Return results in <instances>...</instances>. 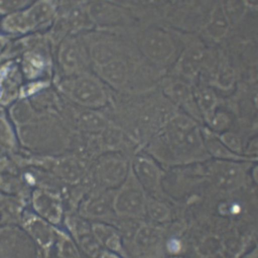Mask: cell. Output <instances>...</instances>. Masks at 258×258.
Instances as JSON below:
<instances>
[{
    "label": "cell",
    "instance_id": "obj_35",
    "mask_svg": "<svg viewBox=\"0 0 258 258\" xmlns=\"http://www.w3.org/2000/svg\"><path fill=\"white\" fill-rule=\"evenodd\" d=\"M0 96H1V83H0Z\"/></svg>",
    "mask_w": 258,
    "mask_h": 258
},
{
    "label": "cell",
    "instance_id": "obj_7",
    "mask_svg": "<svg viewBox=\"0 0 258 258\" xmlns=\"http://www.w3.org/2000/svg\"><path fill=\"white\" fill-rule=\"evenodd\" d=\"M127 168V162L120 154L107 153L98 159L94 176L102 186L114 187L126 179Z\"/></svg>",
    "mask_w": 258,
    "mask_h": 258
},
{
    "label": "cell",
    "instance_id": "obj_13",
    "mask_svg": "<svg viewBox=\"0 0 258 258\" xmlns=\"http://www.w3.org/2000/svg\"><path fill=\"white\" fill-rule=\"evenodd\" d=\"M83 214L89 217L102 218L114 210V197L107 190L93 192L83 205Z\"/></svg>",
    "mask_w": 258,
    "mask_h": 258
},
{
    "label": "cell",
    "instance_id": "obj_28",
    "mask_svg": "<svg viewBox=\"0 0 258 258\" xmlns=\"http://www.w3.org/2000/svg\"><path fill=\"white\" fill-rule=\"evenodd\" d=\"M60 253L63 258H79L78 252L70 240H63L60 247Z\"/></svg>",
    "mask_w": 258,
    "mask_h": 258
},
{
    "label": "cell",
    "instance_id": "obj_1",
    "mask_svg": "<svg viewBox=\"0 0 258 258\" xmlns=\"http://www.w3.org/2000/svg\"><path fill=\"white\" fill-rule=\"evenodd\" d=\"M153 147L158 156L168 161H185L202 154L203 141L196 123L178 115L168 121Z\"/></svg>",
    "mask_w": 258,
    "mask_h": 258
},
{
    "label": "cell",
    "instance_id": "obj_15",
    "mask_svg": "<svg viewBox=\"0 0 258 258\" xmlns=\"http://www.w3.org/2000/svg\"><path fill=\"white\" fill-rule=\"evenodd\" d=\"M52 171L69 182H77L84 175L83 161L78 157H61L54 159L51 166Z\"/></svg>",
    "mask_w": 258,
    "mask_h": 258
},
{
    "label": "cell",
    "instance_id": "obj_23",
    "mask_svg": "<svg viewBox=\"0 0 258 258\" xmlns=\"http://www.w3.org/2000/svg\"><path fill=\"white\" fill-rule=\"evenodd\" d=\"M221 6L230 24H235L240 21L246 12L245 0H223Z\"/></svg>",
    "mask_w": 258,
    "mask_h": 258
},
{
    "label": "cell",
    "instance_id": "obj_17",
    "mask_svg": "<svg viewBox=\"0 0 258 258\" xmlns=\"http://www.w3.org/2000/svg\"><path fill=\"white\" fill-rule=\"evenodd\" d=\"M134 242L139 251L149 253L159 247L161 243V233L156 228L144 226L136 233Z\"/></svg>",
    "mask_w": 258,
    "mask_h": 258
},
{
    "label": "cell",
    "instance_id": "obj_3",
    "mask_svg": "<svg viewBox=\"0 0 258 258\" xmlns=\"http://www.w3.org/2000/svg\"><path fill=\"white\" fill-rule=\"evenodd\" d=\"M55 12L54 0H35L26 9L6 15L2 20V27L8 33H27L47 24Z\"/></svg>",
    "mask_w": 258,
    "mask_h": 258
},
{
    "label": "cell",
    "instance_id": "obj_2",
    "mask_svg": "<svg viewBox=\"0 0 258 258\" xmlns=\"http://www.w3.org/2000/svg\"><path fill=\"white\" fill-rule=\"evenodd\" d=\"M56 87L62 98L85 108L96 110L108 103V94L101 80L88 72L60 77Z\"/></svg>",
    "mask_w": 258,
    "mask_h": 258
},
{
    "label": "cell",
    "instance_id": "obj_20",
    "mask_svg": "<svg viewBox=\"0 0 258 258\" xmlns=\"http://www.w3.org/2000/svg\"><path fill=\"white\" fill-rule=\"evenodd\" d=\"M10 115L18 126L25 125L35 119V111L27 100L17 101L10 109Z\"/></svg>",
    "mask_w": 258,
    "mask_h": 258
},
{
    "label": "cell",
    "instance_id": "obj_26",
    "mask_svg": "<svg viewBox=\"0 0 258 258\" xmlns=\"http://www.w3.org/2000/svg\"><path fill=\"white\" fill-rule=\"evenodd\" d=\"M217 82L220 85V87H223L225 89L229 88L233 82V73L228 67L221 68L218 77H217Z\"/></svg>",
    "mask_w": 258,
    "mask_h": 258
},
{
    "label": "cell",
    "instance_id": "obj_16",
    "mask_svg": "<svg viewBox=\"0 0 258 258\" xmlns=\"http://www.w3.org/2000/svg\"><path fill=\"white\" fill-rule=\"evenodd\" d=\"M205 58L204 50L198 45L186 48L179 60V70L187 78H194L198 75Z\"/></svg>",
    "mask_w": 258,
    "mask_h": 258
},
{
    "label": "cell",
    "instance_id": "obj_27",
    "mask_svg": "<svg viewBox=\"0 0 258 258\" xmlns=\"http://www.w3.org/2000/svg\"><path fill=\"white\" fill-rule=\"evenodd\" d=\"M28 0H0L1 12H14L20 9Z\"/></svg>",
    "mask_w": 258,
    "mask_h": 258
},
{
    "label": "cell",
    "instance_id": "obj_18",
    "mask_svg": "<svg viewBox=\"0 0 258 258\" xmlns=\"http://www.w3.org/2000/svg\"><path fill=\"white\" fill-rule=\"evenodd\" d=\"M167 89L168 95L175 102L182 105L184 109H186L190 113H196L197 111L200 113V110L195 100L194 93H191L189 88L184 83L175 82L171 84Z\"/></svg>",
    "mask_w": 258,
    "mask_h": 258
},
{
    "label": "cell",
    "instance_id": "obj_10",
    "mask_svg": "<svg viewBox=\"0 0 258 258\" xmlns=\"http://www.w3.org/2000/svg\"><path fill=\"white\" fill-rule=\"evenodd\" d=\"M86 8L91 22L96 25H117L127 19V15L121 7L105 0L93 1Z\"/></svg>",
    "mask_w": 258,
    "mask_h": 258
},
{
    "label": "cell",
    "instance_id": "obj_31",
    "mask_svg": "<svg viewBox=\"0 0 258 258\" xmlns=\"http://www.w3.org/2000/svg\"><path fill=\"white\" fill-rule=\"evenodd\" d=\"M254 99L258 105V85L255 87V90H254Z\"/></svg>",
    "mask_w": 258,
    "mask_h": 258
},
{
    "label": "cell",
    "instance_id": "obj_11",
    "mask_svg": "<svg viewBox=\"0 0 258 258\" xmlns=\"http://www.w3.org/2000/svg\"><path fill=\"white\" fill-rule=\"evenodd\" d=\"M100 80L109 86L119 89L122 88L129 76V66L122 55L114 57L102 64L93 67Z\"/></svg>",
    "mask_w": 258,
    "mask_h": 258
},
{
    "label": "cell",
    "instance_id": "obj_33",
    "mask_svg": "<svg viewBox=\"0 0 258 258\" xmlns=\"http://www.w3.org/2000/svg\"><path fill=\"white\" fill-rule=\"evenodd\" d=\"M101 258H116L115 256H112V255H104L103 257H101Z\"/></svg>",
    "mask_w": 258,
    "mask_h": 258
},
{
    "label": "cell",
    "instance_id": "obj_8",
    "mask_svg": "<svg viewBox=\"0 0 258 258\" xmlns=\"http://www.w3.org/2000/svg\"><path fill=\"white\" fill-rule=\"evenodd\" d=\"M139 47L142 53L156 64L165 63L174 50L171 38L165 32L156 29L148 30L140 36Z\"/></svg>",
    "mask_w": 258,
    "mask_h": 258
},
{
    "label": "cell",
    "instance_id": "obj_29",
    "mask_svg": "<svg viewBox=\"0 0 258 258\" xmlns=\"http://www.w3.org/2000/svg\"><path fill=\"white\" fill-rule=\"evenodd\" d=\"M224 141L225 143L231 147L232 149H235V150H238L240 148V142L238 140V138L233 135V134H227V135H224Z\"/></svg>",
    "mask_w": 258,
    "mask_h": 258
},
{
    "label": "cell",
    "instance_id": "obj_4",
    "mask_svg": "<svg viewBox=\"0 0 258 258\" xmlns=\"http://www.w3.org/2000/svg\"><path fill=\"white\" fill-rule=\"evenodd\" d=\"M57 108L62 113L67 122L78 132L100 134L110 125L109 121L99 112L73 104L64 98L58 101Z\"/></svg>",
    "mask_w": 258,
    "mask_h": 258
},
{
    "label": "cell",
    "instance_id": "obj_21",
    "mask_svg": "<svg viewBox=\"0 0 258 258\" xmlns=\"http://www.w3.org/2000/svg\"><path fill=\"white\" fill-rule=\"evenodd\" d=\"M216 177L224 186H235L241 179L240 168L231 163H222L216 168Z\"/></svg>",
    "mask_w": 258,
    "mask_h": 258
},
{
    "label": "cell",
    "instance_id": "obj_6",
    "mask_svg": "<svg viewBox=\"0 0 258 258\" xmlns=\"http://www.w3.org/2000/svg\"><path fill=\"white\" fill-rule=\"evenodd\" d=\"M19 136L23 144L31 148H44L45 144L52 147V142H59L64 138L55 137L59 135L60 128L48 120L33 119L29 123L19 126Z\"/></svg>",
    "mask_w": 258,
    "mask_h": 258
},
{
    "label": "cell",
    "instance_id": "obj_14",
    "mask_svg": "<svg viewBox=\"0 0 258 258\" xmlns=\"http://www.w3.org/2000/svg\"><path fill=\"white\" fill-rule=\"evenodd\" d=\"M35 211L44 219L50 222H58L60 219V203L58 199L50 192L38 190L33 197Z\"/></svg>",
    "mask_w": 258,
    "mask_h": 258
},
{
    "label": "cell",
    "instance_id": "obj_24",
    "mask_svg": "<svg viewBox=\"0 0 258 258\" xmlns=\"http://www.w3.org/2000/svg\"><path fill=\"white\" fill-rule=\"evenodd\" d=\"M30 228L31 234L39 241L41 244H47L51 240V232L49 228L39 220L30 221V224L28 225Z\"/></svg>",
    "mask_w": 258,
    "mask_h": 258
},
{
    "label": "cell",
    "instance_id": "obj_32",
    "mask_svg": "<svg viewBox=\"0 0 258 258\" xmlns=\"http://www.w3.org/2000/svg\"><path fill=\"white\" fill-rule=\"evenodd\" d=\"M245 1H247L248 3H250L252 5H258V0H245Z\"/></svg>",
    "mask_w": 258,
    "mask_h": 258
},
{
    "label": "cell",
    "instance_id": "obj_22",
    "mask_svg": "<svg viewBox=\"0 0 258 258\" xmlns=\"http://www.w3.org/2000/svg\"><path fill=\"white\" fill-rule=\"evenodd\" d=\"M194 96L199 110L208 116L211 115L216 104V96L214 92L209 88L200 87L195 91Z\"/></svg>",
    "mask_w": 258,
    "mask_h": 258
},
{
    "label": "cell",
    "instance_id": "obj_34",
    "mask_svg": "<svg viewBox=\"0 0 258 258\" xmlns=\"http://www.w3.org/2000/svg\"><path fill=\"white\" fill-rule=\"evenodd\" d=\"M252 258H258V254H256V255H254Z\"/></svg>",
    "mask_w": 258,
    "mask_h": 258
},
{
    "label": "cell",
    "instance_id": "obj_36",
    "mask_svg": "<svg viewBox=\"0 0 258 258\" xmlns=\"http://www.w3.org/2000/svg\"><path fill=\"white\" fill-rule=\"evenodd\" d=\"M257 179H258V175H257Z\"/></svg>",
    "mask_w": 258,
    "mask_h": 258
},
{
    "label": "cell",
    "instance_id": "obj_12",
    "mask_svg": "<svg viewBox=\"0 0 258 258\" xmlns=\"http://www.w3.org/2000/svg\"><path fill=\"white\" fill-rule=\"evenodd\" d=\"M136 178L143 188L150 192H157L160 172L155 163L146 156H136L134 159Z\"/></svg>",
    "mask_w": 258,
    "mask_h": 258
},
{
    "label": "cell",
    "instance_id": "obj_19",
    "mask_svg": "<svg viewBox=\"0 0 258 258\" xmlns=\"http://www.w3.org/2000/svg\"><path fill=\"white\" fill-rule=\"evenodd\" d=\"M230 26V22L221 6L218 5L214 8L212 16L206 26V30L207 33L216 39H219L221 37H223L226 32L228 31Z\"/></svg>",
    "mask_w": 258,
    "mask_h": 258
},
{
    "label": "cell",
    "instance_id": "obj_9",
    "mask_svg": "<svg viewBox=\"0 0 258 258\" xmlns=\"http://www.w3.org/2000/svg\"><path fill=\"white\" fill-rule=\"evenodd\" d=\"M136 180H128L114 197V210L118 214L137 217L144 213L146 200L141 184Z\"/></svg>",
    "mask_w": 258,
    "mask_h": 258
},
{
    "label": "cell",
    "instance_id": "obj_5",
    "mask_svg": "<svg viewBox=\"0 0 258 258\" xmlns=\"http://www.w3.org/2000/svg\"><path fill=\"white\" fill-rule=\"evenodd\" d=\"M56 61L60 77H70L85 73L89 56L85 43L76 36H67L58 44Z\"/></svg>",
    "mask_w": 258,
    "mask_h": 258
},
{
    "label": "cell",
    "instance_id": "obj_37",
    "mask_svg": "<svg viewBox=\"0 0 258 258\" xmlns=\"http://www.w3.org/2000/svg\"><path fill=\"white\" fill-rule=\"evenodd\" d=\"M257 147H258V144H257Z\"/></svg>",
    "mask_w": 258,
    "mask_h": 258
},
{
    "label": "cell",
    "instance_id": "obj_25",
    "mask_svg": "<svg viewBox=\"0 0 258 258\" xmlns=\"http://www.w3.org/2000/svg\"><path fill=\"white\" fill-rule=\"evenodd\" d=\"M146 207L148 210V214L155 221H164L169 215L168 209L159 202L148 201V203H146Z\"/></svg>",
    "mask_w": 258,
    "mask_h": 258
},
{
    "label": "cell",
    "instance_id": "obj_30",
    "mask_svg": "<svg viewBox=\"0 0 258 258\" xmlns=\"http://www.w3.org/2000/svg\"><path fill=\"white\" fill-rule=\"evenodd\" d=\"M6 46V39L2 36H0V52L4 49V47Z\"/></svg>",
    "mask_w": 258,
    "mask_h": 258
}]
</instances>
